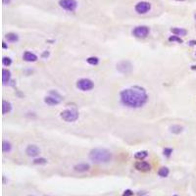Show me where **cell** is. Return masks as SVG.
<instances>
[{
  "label": "cell",
  "mask_w": 196,
  "mask_h": 196,
  "mask_svg": "<svg viewBox=\"0 0 196 196\" xmlns=\"http://www.w3.org/2000/svg\"><path fill=\"white\" fill-rule=\"evenodd\" d=\"M174 196H179V195H174Z\"/></svg>",
  "instance_id": "cell-37"
},
{
  "label": "cell",
  "mask_w": 196,
  "mask_h": 196,
  "mask_svg": "<svg viewBox=\"0 0 196 196\" xmlns=\"http://www.w3.org/2000/svg\"><path fill=\"white\" fill-rule=\"evenodd\" d=\"M62 101V97L57 91H51L50 95H48L44 98V103L47 104L49 106H55L61 103Z\"/></svg>",
  "instance_id": "cell-4"
},
{
  "label": "cell",
  "mask_w": 196,
  "mask_h": 196,
  "mask_svg": "<svg viewBox=\"0 0 196 196\" xmlns=\"http://www.w3.org/2000/svg\"><path fill=\"white\" fill-rule=\"evenodd\" d=\"M26 153L29 157L35 158V157H37V156L39 155V153H40V149H39L35 144H30L27 147Z\"/></svg>",
  "instance_id": "cell-10"
},
{
  "label": "cell",
  "mask_w": 196,
  "mask_h": 196,
  "mask_svg": "<svg viewBox=\"0 0 196 196\" xmlns=\"http://www.w3.org/2000/svg\"><path fill=\"white\" fill-rule=\"evenodd\" d=\"M12 150V144L9 141H4L2 142V151L3 153H10Z\"/></svg>",
  "instance_id": "cell-21"
},
{
  "label": "cell",
  "mask_w": 196,
  "mask_h": 196,
  "mask_svg": "<svg viewBox=\"0 0 196 196\" xmlns=\"http://www.w3.org/2000/svg\"><path fill=\"white\" fill-rule=\"evenodd\" d=\"M11 81V72L7 69L2 70V84L3 85L8 84Z\"/></svg>",
  "instance_id": "cell-14"
},
{
  "label": "cell",
  "mask_w": 196,
  "mask_h": 196,
  "mask_svg": "<svg viewBox=\"0 0 196 196\" xmlns=\"http://www.w3.org/2000/svg\"><path fill=\"white\" fill-rule=\"evenodd\" d=\"M188 44L190 45V46H194V45H196V40H190L188 42Z\"/></svg>",
  "instance_id": "cell-30"
},
{
  "label": "cell",
  "mask_w": 196,
  "mask_h": 196,
  "mask_svg": "<svg viewBox=\"0 0 196 196\" xmlns=\"http://www.w3.org/2000/svg\"><path fill=\"white\" fill-rule=\"evenodd\" d=\"M60 117H61V119H62L64 122H76V120H78L79 117V112L76 111V110L66 109V110H64V111L61 112Z\"/></svg>",
  "instance_id": "cell-3"
},
{
  "label": "cell",
  "mask_w": 196,
  "mask_h": 196,
  "mask_svg": "<svg viewBox=\"0 0 196 196\" xmlns=\"http://www.w3.org/2000/svg\"><path fill=\"white\" fill-rule=\"evenodd\" d=\"M191 69H192V70H196V66H192Z\"/></svg>",
  "instance_id": "cell-33"
},
{
  "label": "cell",
  "mask_w": 196,
  "mask_h": 196,
  "mask_svg": "<svg viewBox=\"0 0 196 196\" xmlns=\"http://www.w3.org/2000/svg\"><path fill=\"white\" fill-rule=\"evenodd\" d=\"M149 32H150L149 27L146 26H138L135 27L133 30V35L136 38H145L148 36Z\"/></svg>",
  "instance_id": "cell-7"
},
{
  "label": "cell",
  "mask_w": 196,
  "mask_h": 196,
  "mask_svg": "<svg viewBox=\"0 0 196 196\" xmlns=\"http://www.w3.org/2000/svg\"><path fill=\"white\" fill-rule=\"evenodd\" d=\"M173 151H174V150L172 149V148L166 147V148L163 150V154H164V156H166L167 158H169V157H171V155L173 154Z\"/></svg>",
  "instance_id": "cell-26"
},
{
  "label": "cell",
  "mask_w": 196,
  "mask_h": 196,
  "mask_svg": "<svg viewBox=\"0 0 196 196\" xmlns=\"http://www.w3.org/2000/svg\"><path fill=\"white\" fill-rule=\"evenodd\" d=\"M76 87L81 91H89L93 89L94 82L89 79H81L76 81Z\"/></svg>",
  "instance_id": "cell-5"
},
{
  "label": "cell",
  "mask_w": 196,
  "mask_h": 196,
  "mask_svg": "<svg viewBox=\"0 0 196 196\" xmlns=\"http://www.w3.org/2000/svg\"><path fill=\"white\" fill-rule=\"evenodd\" d=\"M133 191L130 190V189H127V190L124 191L122 196H133Z\"/></svg>",
  "instance_id": "cell-27"
},
{
  "label": "cell",
  "mask_w": 196,
  "mask_h": 196,
  "mask_svg": "<svg viewBox=\"0 0 196 196\" xmlns=\"http://www.w3.org/2000/svg\"><path fill=\"white\" fill-rule=\"evenodd\" d=\"M41 56L43 57V58H47V57L49 56V52H48V51H44L43 53H42Z\"/></svg>",
  "instance_id": "cell-28"
},
{
  "label": "cell",
  "mask_w": 196,
  "mask_h": 196,
  "mask_svg": "<svg viewBox=\"0 0 196 196\" xmlns=\"http://www.w3.org/2000/svg\"><path fill=\"white\" fill-rule=\"evenodd\" d=\"M112 158V153L105 148H94L89 152V159L95 164L109 163Z\"/></svg>",
  "instance_id": "cell-2"
},
{
  "label": "cell",
  "mask_w": 196,
  "mask_h": 196,
  "mask_svg": "<svg viewBox=\"0 0 196 196\" xmlns=\"http://www.w3.org/2000/svg\"><path fill=\"white\" fill-rule=\"evenodd\" d=\"M29 196H35V195H29Z\"/></svg>",
  "instance_id": "cell-35"
},
{
  "label": "cell",
  "mask_w": 196,
  "mask_h": 196,
  "mask_svg": "<svg viewBox=\"0 0 196 196\" xmlns=\"http://www.w3.org/2000/svg\"><path fill=\"white\" fill-rule=\"evenodd\" d=\"M86 62L89 64V65H92V66H96L99 64V58L98 57H95V56H91V57H88L86 59Z\"/></svg>",
  "instance_id": "cell-22"
},
{
  "label": "cell",
  "mask_w": 196,
  "mask_h": 196,
  "mask_svg": "<svg viewBox=\"0 0 196 196\" xmlns=\"http://www.w3.org/2000/svg\"><path fill=\"white\" fill-rule=\"evenodd\" d=\"M169 41L170 42H177V43H182V39L177 35H172L169 37Z\"/></svg>",
  "instance_id": "cell-24"
},
{
  "label": "cell",
  "mask_w": 196,
  "mask_h": 196,
  "mask_svg": "<svg viewBox=\"0 0 196 196\" xmlns=\"http://www.w3.org/2000/svg\"><path fill=\"white\" fill-rule=\"evenodd\" d=\"M169 174H170V170L167 167H162L158 171V176L161 177H167L169 176Z\"/></svg>",
  "instance_id": "cell-20"
},
{
  "label": "cell",
  "mask_w": 196,
  "mask_h": 196,
  "mask_svg": "<svg viewBox=\"0 0 196 196\" xmlns=\"http://www.w3.org/2000/svg\"><path fill=\"white\" fill-rule=\"evenodd\" d=\"M2 47H3V49H7V48H8L7 44H6V42H5V41H3V42H2Z\"/></svg>",
  "instance_id": "cell-31"
},
{
  "label": "cell",
  "mask_w": 196,
  "mask_h": 196,
  "mask_svg": "<svg viewBox=\"0 0 196 196\" xmlns=\"http://www.w3.org/2000/svg\"><path fill=\"white\" fill-rule=\"evenodd\" d=\"M43 196H49V195H43Z\"/></svg>",
  "instance_id": "cell-36"
},
{
  "label": "cell",
  "mask_w": 196,
  "mask_h": 196,
  "mask_svg": "<svg viewBox=\"0 0 196 196\" xmlns=\"http://www.w3.org/2000/svg\"><path fill=\"white\" fill-rule=\"evenodd\" d=\"M134 10L137 14L144 15L151 10V3L148 1H140L134 6Z\"/></svg>",
  "instance_id": "cell-8"
},
{
  "label": "cell",
  "mask_w": 196,
  "mask_h": 196,
  "mask_svg": "<svg viewBox=\"0 0 196 196\" xmlns=\"http://www.w3.org/2000/svg\"><path fill=\"white\" fill-rule=\"evenodd\" d=\"M171 32L174 33V35H177V36H184L186 35V30L184 29H182V27H172L171 29Z\"/></svg>",
  "instance_id": "cell-17"
},
{
  "label": "cell",
  "mask_w": 196,
  "mask_h": 196,
  "mask_svg": "<svg viewBox=\"0 0 196 196\" xmlns=\"http://www.w3.org/2000/svg\"><path fill=\"white\" fill-rule=\"evenodd\" d=\"M23 59L26 61V62L32 63V62H35V61L37 60V56L30 51H26L23 54Z\"/></svg>",
  "instance_id": "cell-13"
},
{
  "label": "cell",
  "mask_w": 196,
  "mask_h": 196,
  "mask_svg": "<svg viewBox=\"0 0 196 196\" xmlns=\"http://www.w3.org/2000/svg\"><path fill=\"white\" fill-rule=\"evenodd\" d=\"M74 170L78 173H84V172H87L90 170V165L87 163H79L76 164L75 167H74Z\"/></svg>",
  "instance_id": "cell-12"
},
{
  "label": "cell",
  "mask_w": 196,
  "mask_h": 196,
  "mask_svg": "<svg viewBox=\"0 0 196 196\" xmlns=\"http://www.w3.org/2000/svg\"><path fill=\"white\" fill-rule=\"evenodd\" d=\"M5 39L8 42H11V43H14V42H17L19 40V35L15 32H8L6 33L5 35Z\"/></svg>",
  "instance_id": "cell-16"
},
{
  "label": "cell",
  "mask_w": 196,
  "mask_h": 196,
  "mask_svg": "<svg viewBox=\"0 0 196 196\" xmlns=\"http://www.w3.org/2000/svg\"><path fill=\"white\" fill-rule=\"evenodd\" d=\"M59 6L68 12H75L78 8L76 0H59Z\"/></svg>",
  "instance_id": "cell-6"
},
{
  "label": "cell",
  "mask_w": 196,
  "mask_h": 196,
  "mask_svg": "<svg viewBox=\"0 0 196 196\" xmlns=\"http://www.w3.org/2000/svg\"><path fill=\"white\" fill-rule=\"evenodd\" d=\"M12 111V104L9 101L3 100L2 101V114L6 115Z\"/></svg>",
  "instance_id": "cell-15"
},
{
  "label": "cell",
  "mask_w": 196,
  "mask_h": 196,
  "mask_svg": "<svg viewBox=\"0 0 196 196\" xmlns=\"http://www.w3.org/2000/svg\"><path fill=\"white\" fill-rule=\"evenodd\" d=\"M2 64L6 67H9L12 64V59L10 57H7V56H4L2 58Z\"/></svg>",
  "instance_id": "cell-25"
},
{
  "label": "cell",
  "mask_w": 196,
  "mask_h": 196,
  "mask_svg": "<svg viewBox=\"0 0 196 196\" xmlns=\"http://www.w3.org/2000/svg\"><path fill=\"white\" fill-rule=\"evenodd\" d=\"M177 1H184V0H177Z\"/></svg>",
  "instance_id": "cell-34"
},
{
  "label": "cell",
  "mask_w": 196,
  "mask_h": 196,
  "mask_svg": "<svg viewBox=\"0 0 196 196\" xmlns=\"http://www.w3.org/2000/svg\"><path fill=\"white\" fill-rule=\"evenodd\" d=\"M121 102L124 106L131 109L141 108L148 101V95L146 90L141 86H134L125 88L120 93Z\"/></svg>",
  "instance_id": "cell-1"
},
{
  "label": "cell",
  "mask_w": 196,
  "mask_h": 196,
  "mask_svg": "<svg viewBox=\"0 0 196 196\" xmlns=\"http://www.w3.org/2000/svg\"><path fill=\"white\" fill-rule=\"evenodd\" d=\"M11 1L12 0H2V2H3V4L4 5H9L11 3Z\"/></svg>",
  "instance_id": "cell-29"
},
{
  "label": "cell",
  "mask_w": 196,
  "mask_h": 196,
  "mask_svg": "<svg viewBox=\"0 0 196 196\" xmlns=\"http://www.w3.org/2000/svg\"><path fill=\"white\" fill-rule=\"evenodd\" d=\"M147 156H148V152L146 151V150H142V151H138L136 152L135 154H134V158L136 159V160H143V159H145Z\"/></svg>",
  "instance_id": "cell-19"
},
{
  "label": "cell",
  "mask_w": 196,
  "mask_h": 196,
  "mask_svg": "<svg viewBox=\"0 0 196 196\" xmlns=\"http://www.w3.org/2000/svg\"><path fill=\"white\" fill-rule=\"evenodd\" d=\"M47 163V159H45L43 157H39V158H35L33 160V164L35 165H45Z\"/></svg>",
  "instance_id": "cell-23"
},
{
  "label": "cell",
  "mask_w": 196,
  "mask_h": 196,
  "mask_svg": "<svg viewBox=\"0 0 196 196\" xmlns=\"http://www.w3.org/2000/svg\"><path fill=\"white\" fill-rule=\"evenodd\" d=\"M5 183H6V177L3 176V184H5Z\"/></svg>",
  "instance_id": "cell-32"
},
{
  "label": "cell",
  "mask_w": 196,
  "mask_h": 196,
  "mask_svg": "<svg viewBox=\"0 0 196 196\" xmlns=\"http://www.w3.org/2000/svg\"><path fill=\"white\" fill-rule=\"evenodd\" d=\"M170 131L174 134H179L183 131V127L180 125H173L170 127Z\"/></svg>",
  "instance_id": "cell-18"
},
{
  "label": "cell",
  "mask_w": 196,
  "mask_h": 196,
  "mask_svg": "<svg viewBox=\"0 0 196 196\" xmlns=\"http://www.w3.org/2000/svg\"><path fill=\"white\" fill-rule=\"evenodd\" d=\"M117 70L122 74H130L133 71V65L130 61H122L117 65Z\"/></svg>",
  "instance_id": "cell-9"
},
{
  "label": "cell",
  "mask_w": 196,
  "mask_h": 196,
  "mask_svg": "<svg viewBox=\"0 0 196 196\" xmlns=\"http://www.w3.org/2000/svg\"><path fill=\"white\" fill-rule=\"evenodd\" d=\"M195 55H196V53H195Z\"/></svg>",
  "instance_id": "cell-38"
},
{
  "label": "cell",
  "mask_w": 196,
  "mask_h": 196,
  "mask_svg": "<svg viewBox=\"0 0 196 196\" xmlns=\"http://www.w3.org/2000/svg\"><path fill=\"white\" fill-rule=\"evenodd\" d=\"M134 168L139 172H149L151 170V165L145 161L140 160L134 164Z\"/></svg>",
  "instance_id": "cell-11"
}]
</instances>
